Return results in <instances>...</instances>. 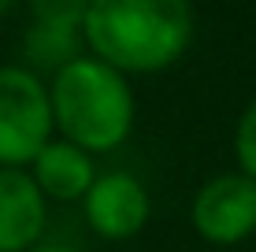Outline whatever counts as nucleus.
<instances>
[{"instance_id":"f257e3e1","label":"nucleus","mask_w":256,"mask_h":252,"mask_svg":"<svg viewBox=\"0 0 256 252\" xmlns=\"http://www.w3.org/2000/svg\"><path fill=\"white\" fill-rule=\"evenodd\" d=\"M82 41L112 71L152 74L171 67L193 41V11L182 0H93Z\"/></svg>"},{"instance_id":"f03ea898","label":"nucleus","mask_w":256,"mask_h":252,"mask_svg":"<svg viewBox=\"0 0 256 252\" xmlns=\"http://www.w3.org/2000/svg\"><path fill=\"white\" fill-rule=\"evenodd\" d=\"M52 123L82 152H112L134 130V93L126 78L93 56H78L52 74Z\"/></svg>"},{"instance_id":"7ed1b4c3","label":"nucleus","mask_w":256,"mask_h":252,"mask_svg":"<svg viewBox=\"0 0 256 252\" xmlns=\"http://www.w3.org/2000/svg\"><path fill=\"white\" fill-rule=\"evenodd\" d=\"M52 100L26 67H0V171H22L52 141Z\"/></svg>"},{"instance_id":"20e7f679","label":"nucleus","mask_w":256,"mask_h":252,"mask_svg":"<svg viewBox=\"0 0 256 252\" xmlns=\"http://www.w3.org/2000/svg\"><path fill=\"white\" fill-rule=\"evenodd\" d=\"M193 230L212 245H238L256 230V182L242 171L216 175L193 197Z\"/></svg>"},{"instance_id":"39448f33","label":"nucleus","mask_w":256,"mask_h":252,"mask_svg":"<svg viewBox=\"0 0 256 252\" xmlns=\"http://www.w3.org/2000/svg\"><path fill=\"white\" fill-rule=\"evenodd\" d=\"M34 19L30 30L22 37V52L38 71H64L67 63H74L82 52V19H86V4L74 0H41L34 4Z\"/></svg>"},{"instance_id":"423d86ee","label":"nucleus","mask_w":256,"mask_h":252,"mask_svg":"<svg viewBox=\"0 0 256 252\" xmlns=\"http://www.w3.org/2000/svg\"><path fill=\"white\" fill-rule=\"evenodd\" d=\"M86 219L90 227L108 241H126L148 223V193L145 186L126 175H100L86 193Z\"/></svg>"},{"instance_id":"0eeeda50","label":"nucleus","mask_w":256,"mask_h":252,"mask_svg":"<svg viewBox=\"0 0 256 252\" xmlns=\"http://www.w3.org/2000/svg\"><path fill=\"white\" fill-rule=\"evenodd\" d=\"M45 193L26 171H0V252H34L45 234Z\"/></svg>"},{"instance_id":"6e6552de","label":"nucleus","mask_w":256,"mask_h":252,"mask_svg":"<svg viewBox=\"0 0 256 252\" xmlns=\"http://www.w3.org/2000/svg\"><path fill=\"white\" fill-rule=\"evenodd\" d=\"M30 167H34L30 178L38 182V189L45 193V201L48 197L52 201H86L90 186L96 182L90 152L74 149L70 141H48Z\"/></svg>"},{"instance_id":"1a4fd4ad","label":"nucleus","mask_w":256,"mask_h":252,"mask_svg":"<svg viewBox=\"0 0 256 252\" xmlns=\"http://www.w3.org/2000/svg\"><path fill=\"white\" fill-rule=\"evenodd\" d=\"M234 149H238V163H242V175H249L256 182V100L245 108L242 123L234 134Z\"/></svg>"},{"instance_id":"9d476101","label":"nucleus","mask_w":256,"mask_h":252,"mask_svg":"<svg viewBox=\"0 0 256 252\" xmlns=\"http://www.w3.org/2000/svg\"><path fill=\"white\" fill-rule=\"evenodd\" d=\"M34 252H78V249H70V245H38Z\"/></svg>"}]
</instances>
